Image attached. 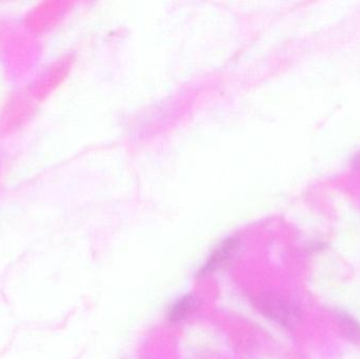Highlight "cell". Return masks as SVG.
I'll return each instance as SVG.
<instances>
[{"label": "cell", "instance_id": "obj_1", "mask_svg": "<svg viewBox=\"0 0 360 359\" xmlns=\"http://www.w3.org/2000/svg\"><path fill=\"white\" fill-rule=\"evenodd\" d=\"M257 306L266 318L287 328L295 326L302 315L293 301L278 294L262 295L257 299Z\"/></svg>", "mask_w": 360, "mask_h": 359}, {"label": "cell", "instance_id": "obj_2", "mask_svg": "<svg viewBox=\"0 0 360 359\" xmlns=\"http://www.w3.org/2000/svg\"><path fill=\"white\" fill-rule=\"evenodd\" d=\"M237 244H238V240L234 237L228 238V240L221 242V244L215 249V251L210 255L209 259H207V263L201 268L198 275H207V274L215 272L216 270L219 269V268L230 259L233 252L236 250Z\"/></svg>", "mask_w": 360, "mask_h": 359}, {"label": "cell", "instance_id": "obj_3", "mask_svg": "<svg viewBox=\"0 0 360 359\" xmlns=\"http://www.w3.org/2000/svg\"><path fill=\"white\" fill-rule=\"evenodd\" d=\"M196 297L192 294L184 295L177 299L168 312V320L171 324H177L188 318L197 309Z\"/></svg>", "mask_w": 360, "mask_h": 359}, {"label": "cell", "instance_id": "obj_4", "mask_svg": "<svg viewBox=\"0 0 360 359\" xmlns=\"http://www.w3.org/2000/svg\"><path fill=\"white\" fill-rule=\"evenodd\" d=\"M336 320H338V327H340L344 337L351 343H359V322L352 315L344 311H338L336 313Z\"/></svg>", "mask_w": 360, "mask_h": 359}, {"label": "cell", "instance_id": "obj_5", "mask_svg": "<svg viewBox=\"0 0 360 359\" xmlns=\"http://www.w3.org/2000/svg\"><path fill=\"white\" fill-rule=\"evenodd\" d=\"M355 162H356L357 166L360 168V154L359 156H357L356 159H355Z\"/></svg>", "mask_w": 360, "mask_h": 359}]
</instances>
